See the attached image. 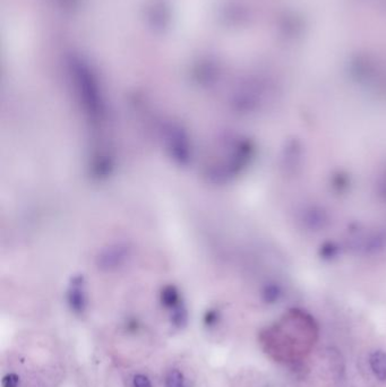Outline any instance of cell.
Wrapping results in <instances>:
<instances>
[{"instance_id":"6da1fadb","label":"cell","mask_w":386,"mask_h":387,"mask_svg":"<svg viewBox=\"0 0 386 387\" xmlns=\"http://www.w3.org/2000/svg\"><path fill=\"white\" fill-rule=\"evenodd\" d=\"M370 368L374 375L379 380H386V353L383 351H375L369 359Z\"/></svg>"},{"instance_id":"7a4b0ae2","label":"cell","mask_w":386,"mask_h":387,"mask_svg":"<svg viewBox=\"0 0 386 387\" xmlns=\"http://www.w3.org/2000/svg\"><path fill=\"white\" fill-rule=\"evenodd\" d=\"M167 387H184V376L179 370H171L167 377Z\"/></svg>"},{"instance_id":"3957f363","label":"cell","mask_w":386,"mask_h":387,"mask_svg":"<svg viewBox=\"0 0 386 387\" xmlns=\"http://www.w3.org/2000/svg\"><path fill=\"white\" fill-rule=\"evenodd\" d=\"M3 387H19L20 377L16 373H8L3 378Z\"/></svg>"},{"instance_id":"277c9868","label":"cell","mask_w":386,"mask_h":387,"mask_svg":"<svg viewBox=\"0 0 386 387\" xmlns=\"http://www.w3.org/2000/svg\"><path fill=\"white\" fill-rule=\"evenodd\" d=\"M134 386L135 387H152L149 378L143 375H136L134 377Z\"/></svg>"},{"instance_id":"5b68a950","label":"cell","mask_w":386,"mask_h":387,"mask_svg":"<svg viewBox=\"0 0 386 387\" xmlns=\"http://www.w3.org/2000/svg\"><path fill=\"white\" fill-rule=\"evenodd\" d=\"M215 320H216V316L214 313H208L206 315V317H205L206 325H213V324L215 323Z\"/></svg>"}]
</instances>
